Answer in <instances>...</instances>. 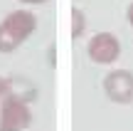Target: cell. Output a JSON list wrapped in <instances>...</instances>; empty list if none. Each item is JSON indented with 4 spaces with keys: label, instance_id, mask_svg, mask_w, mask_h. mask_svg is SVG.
I'll use <instances>...</instances> for the list:
<instances>
[{
    "label": "cell",
    "instance_id": "ba28073f",
    "mask_svg": "<svg viewBox=\"0 0 133 131\" xmlns=\"http://www.w3.org/2000/svg\"><path fill=\"white\" fill-rule=\"evenodd\" d=\"M8 94V77H0V99Z\"/></svg>",
    "mask_w": 133,
    "mask_h": 131
},
{
    "label": "cell",
    "instance_id": "9c48e42d",
    "mask_svg": "<svg viewBox=\"0 0 133 131\" xmlns=\"http://www.w3.org/2000/svg\"><path fill=\"white\" fill-rule=\"evenodd\" d=\"M20 3H25V5H44L49 0H20Z\"/></svg>",
    "mask_w": 133,
    "mask_h": 131
},
{
    "label": "cell",
    "instance_id": "30bf717a",
    "mask_svg": "<svg viewBox=\"0 0 133 131\" xmlns=\"http://www.w3.org/2000/svg\"><path fill=\"white\" fill-rule=\"evenodd\" d=\"M126 17H128V22H131V27H133V3L128 5V10H126Z\"/></svg>",
    "mask_w": 133,
    "mask_h": 131
},
{
    "label": "cell",
    "instance_id": "5b68a950",
    "mask_svg": "<svg viewBox=\"0 0 133 131\" xmlns=\"http://www.w3.org/2000/svg\"><path fill=\"white\" fill-rule=\"evenodd\" d=\"M8 94L20 99V102H25V104H32L39 92L27 77H8Z\"/></svg>",
    "mask_w": 133,
    "mask_h": 131
},
{
    "label": "cell",
    "instance_id": "277c9868",
    "mask_svg": "<svg viewBox=\"0 0 133 131\" xmlns=\"http://www.w3.org/2000/svg\"><path fill=\"white\" fill-rule=\"evenodd\" d=\"M3 25L8 27V32L22 45L25 40L37 30V17H35V13H30V10H12V13H8L3 17Z\"/></svg>",
    "mask_w": 133,
    "mask_h": 131
},
{
    "label": "cell",
    "instance_id": "8992f818",
    "mask_svg": "<svg viewBox=\"0 0 133 131\" xmlns=\"http://www.w3.org/2000/svg\"><path fill=\"white\" fill-rule=\"evenodd\" d=\"M84 30H86V15L81 13L79 8H74L71 10V37L79 40L81 35H84Z\"/></svg>",
    "mask_w": 133,
    "mask_h": 131
},
{
    "label": "cell",
    "instance_id": "7a4b0ae2",
    "mask_svg": "<svg viewBox=\"0 0 133 131\" xmlns=\"http://www.w3.org/2000/svg\"><path fill=\"white\" fill-rule=\"evenodd\" d=\"M86 54L94 64H114L121 57V42L111 32H96L86 45Z\"/></svg>",
    "mask_w": 133,
    "mask_h": 131
},
{
    "label": "cell",
    "instance_id": "52a82bcc",
    "mask_svg": "<svg viewBox=\"0 0 133 131\" xmlns=\"http://www.w3.org/2000/svg\"><path fill=\"white\" fill-rule=\"evenodd\" d=\"M20 47V42L12 37V35L8 32V27H5L3 22H0V52L8 54V52H15V49Z\"/></svg>",
    "mask_w": 133,
    "mask_h": 131
},
{
    "label": "cell",
    "instance_id": "3957f363",
    "mask_svg": "<svg viewBox=\"0 0 133 131\" xmlns=\"http://www.w3.org/2000/svg\"><path fill=\"white\" fill-rule=\"evenodd\" d=\"M104 92L114 104H133V72L114 69L104 79Z\"/></svg>",
    "mask_w": 133,
    "mask_h": 131
},
{
    "label": "cell",
    "instance_id": "6da1fadb",
    "mask_svg": "<svg viewBox=\"0 0 133 131\" xmlns=\"http://www.w3.org/2000/svg\"><path fill=\"white\" fill-rule=\"evenodd\" d=\"M32 124L30 104L5 94L0 99V131H27Z\"/></svg>",
    "mask_w": 133,
    "mask_h": 131
}]
</instances>
